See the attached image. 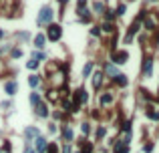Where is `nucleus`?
Returning <instances> with one entry per match:
<instances>
[{
	"instance_id": "8",
	"label": "nucleus",
	"mask_w": 159,
	"mask_h": 153,
	"mask_svg": "<svg viewBox=\"0 0 159 153\" xmlns=\"http://www.w3.org/2000/svg\"><path fill=\"white\" fill-rule=\"evenodd\" d=\"M44 43H46L44 34H36V38H34V47L36 48H44Z\"/></svg>"
},
{
	"instance_id": "1",
	"label": "nucleus",
	"mask_w": 159,
	"mask_h": 153,
	"mask_svg": "<svg viewBox=\"0 0 159 153\" xmlns=\"http://www.w3.org/2000/svg\"><path fill=\"white\" fill-rule=\"evenodd\" d=\"M50 20H53V8L50 6H44L39 14V24H48Z\"/></svg>"
},
{
	"instance_id": "22",
	"label": "nucleus",
	"mask_w": 159,
	"mask_h": 153,
	"mask_svg": "<svg viewBox=\"0 0 159 153\" xmlns=\"http://www.w3.org/2000/svg\"><path fill=\"white\" fill-rule=\"evenodd\" d=\"M26 67H28V69H36V67H39V61H28V62H26Z\"/></svg>"
},
{
	"instance_id": "13",
	"label": "nucleus",
	"mask_w": 159,
	"mask_h": 153,
	"mask_svg": "<svg viewBox=\"0 0 159 153\" xmlns=\"http://www.w3.org/2000/svg\"><path fill=\"white\" fill-rule=\"evenodd\" d=\"M101 81H103V75H101V73H97V75L93 76V87L99 89V87H101Z\"/></svg>"
},
{
	"instance_id": "10",
	"label": "nucleus",
	"mask_w": 159,
	"mask_h": 153,
	"mask_svg": "<svg viewBox=\"0 0 159 153\" xmlns=\"http://www.w3.org/2000/svg\"><path fill=\"white\" fill-rule=\"evenodd\" d=\"M36 115H39V117H46V115H48V107L40 103V105L36 107Z\"/></svg>"
},
{
	"instance_id": "28",
	"label": "nucleus",
	"mask_w": 159,
	"mask_h": 153,
	"mask_svg": "<svg viewBox=\"0 0 159 153\" xmlns=\"http://www.w3.org/2000/svg\"><path fill=\"white\" fill-rule=\"evenodd\" d=\"M103 30H107V32H111V30H113V24H109V22H107L105 26H103Z\"/></svg>"
},
{
	"instance_id": "29",
	"label": "nucleus",
	"mask_w": 159,
	"mask_h": 153,
	"mask_svg": "<svg viewBox=\"0 0 159 153\" xmlns=\"http://www.w3.org/2000/svg\"><path fill=\"white\" fill-rule=\"evenodd\" d=\"M151 149H153V143H147V145H145V151H147V153H149Z\"/></svg>"
},
{
	"instance_id": "9",
	"label": "nucleus",
	"mask_w": 159,
	"mask_h": 153,
	"mask_svg": "<svg viewBox=\"0 0 159 153\" xmlns=\"http://www.w3.org/2000/svg\"><path fill=\"white\" fill-rule=\"evenodd\" d=\"M115 153H127V141H117L115 143Z\"/></svg>"
},
{
	"instance_id": "31",
	"label": "nucleus",
	"mask_w": 159,
	"mask_h": 153,
	"mask_svg": "<svg viewBox=\"0 0 159 153\" xmlns=\"http://www.w3.org/2000/svg\"><path fill=\"white\" fill-rule=\"evenodd\" d=\"M58 2H61V4H65V2H68V0H58Z\"/></svg>"
},
{
	"instance_id": "4",
	"label": "nucleus",
	"mask_w": 159,
	"mask_h": 153,
	"mask_svg": "<svg viewBox=\"0 0 159 153\" xmlns=\"http://www.w3.org/2000/svg\"><path fill=\"white\" fill-rule=\"evenodd\" d=\"M4 91H6V95H14V93L18 91V85H16L14 81H8L4 85Z\"/></svg>"
},
{
	"instance_id": "24",
	"label": "nucleus",
	"mask_w": 159,
	"mask_h": 153,
	"mask_svg": "<svg viewBox=\"0 0 159 153\" xmlns=\"http://www.w3.org/2000/svg\"><path fill=\"white\" fill-rule=\"evenodd\" d=\"M93 8H95L97 12H103V4H101V2H95V4H93Z\"/></svg>"
},
{
	"instance_id": "18",
	"label": "nucleus",
	"mask_w": 159,
	"mask_h": 153,
	"mask_svg": "<svg viewBox=\"0 0 159 153\" xmlns=\"http://www.w3.org/2000/svg\"><path fill=\"white\" fill-rule=\"evenodd\" d=\"M63 135H65V139H67V141H72V131L68 129V127H67V129L63 131Z\"/></svg>"
},
{
	"instance_id": "15",
	"label": "nucleus",
	"mask_w": 159,
	"mask_h": 153,
	"mask_svg": "<svg viewBox=\"0 0 159 153\" xmlns=\"http://www.w3.org/2000/svg\"><path fill=\"white\" fill-rule=\"evenodd\" d=\"M111 101H113V97H111V95H109V93H105V95H103V97H101V105H103V107H105V105H109V103H111Z\"/></svg>"
},
{
	"instance_id": "27",
	"label": "nucleus",
	"mask_w": 159,
	"mask_h": 153,
	"mask_svg": "<svg viewBox=\"0 0 159 153\" xmlns=\"http://www.w3.org/2000/svg\"><path fill=\"white\" fill-rule=\"evenodd\" d=\"M48 97H50V99H53V101H57V99H58L57 91H50V93H48Z\"/></svg>"
},
{
	"instance_id": "17",
	"label": "nucleus",
	"mask_w": 159,
	"mask_h": 153,
	"mask_svg": "<svg viewBox=\"0 0 159 153\" xmlns=\"http://www.w3.org/2000/svg\"><path fill=\"white\" fill-rule=\"evenodd\" d=\"M91 71H93V62H87V65H85V71H83V75L89 76V75H91Z\"/></svg>"
},
{
	"instance_id": "16",
	"label": "nucleus",
	"mask_w": 159,
	"mask_h": 153,
	"mask_svg": "<svg viewBox=\"0 0 159 153\" xmlns=\"http://www.w3.org/2000/svg\"><path fill=\"white\" fill-rule=\"evenodd\" d=\"M39 83H40V76H36V75L28 76V85H30V87H36Z\"/></svg>"
},
{
	"instance_id": "6",
	"label": "nucleus",
	"mask_w": 159,
	"mask_h": 153,
	"mask_svg": "<svg viewBox=\"0 0 159 153\" xmlns=\"http://www.w3.org/2000/svg\"><path fill=\"white\" fill-rule=\"evenodd\" d=\"M151 69H153V61H151V58H145V62H143V75L145 76H151Z\"/></svg>"
},
{
	"instance_id": "3",
	"label": "nucleus",
	"mask_w": 159,
	"mask_h": 153,
	"mask_svg": "<svg viewBox=\"0 0 159 153\" xmlns=\"http://www.w3.org/2000/svg\"><path fill=\"white\" fill-rule=\"evenodd\" d=\"M113 62H115V65H123V62H127L129 61V54L125 53V50H119V53H113Z\"/></svg>"
},
{
	"instance_id": "19",
	"label": "nucleus",
	"mask_w": 159,
	"mask_h": 153,
	"mask_svg": "<svg viewBox=\"0 0 159 153\" xmlns=\"http://www.w3.org/2000/svg\"><path fill=\"white\" fill-rule=\"evenodd\" d=\"M115 14H117V12H113V10H107V12H105V16H107V20H109V22H111V20H115Z\"/></svg>"
},
{
	"instance_id": "20",
	"label": "nucleus",
	"mask_w": 159,
	"mask_h": 153,
	"mask_svg": "<svg viewBox=\"0 0 159 153\" xmlns=\"http://www.w3.org/2000/svg\"><path fill=\"white\" fill-rule=\"evenodd\" d=\"M10 54H12L14 58H20V57H22V50H20V48H12V53H10Z\"/></svg>"
},
{
	"instance_id": "5",
	"label": "nucleus",
	"mask_w": 159,
	"mask_h": 153,
	"mask_svg": "<svg viewBox=\"0 0 159 153\" xmlns=\"http://www.w3.org/2000/svg\"><path fill=\"white\" fill-rule=\"evenodd\" d=\"M46 149H48L46 141H44L43 137H36V153H44Z\"/></svg>"
},
{
	"instance_id": "21",
	"label": "nucleus",
	"mask_w": 159,
	"mask_h": 153,
	"mask_svg": "<svg viewBox=\"0 0 159 153\" xmlns=\"http://www.w3.org/2000/svg\"><path fill=\"white\" fill-rule=\"evenodd\" d=\"M147 115H149L151 119H159V113H155V111H153V107H149V111H147Z\"/></svg>"
},
{
	"instance_id": "26",
	"label": "nucleus",
	"mask_w": 159,
	"mask_h": 153,
	"mask_svg": "<svg viewBox=\"0 0 159 153\" xmlns=\"http://www.w3.org/2000/svg\"><path fill=\"white\" fill-rule=\"evenodd\" d=\"M81 129H83V133H89V131H91V127H89V123H83Z\"/></svg>"
},
{
	"instance_id": "2",
	"label": "nucleus",
	"mask_w": 159,
	"mask_h": 153,
	"mask_svg": "<svg viewBox=\"0 0 159 153\" xmlns=\"http://www.w3.org/2000/svg\"><path fill=\"white\" fill-rule=\"evenodd\" d=\"M46 32H48V38H50V40H58V38H61V26H57V24H48Z\"/></svg>"
},
{
	"instance_id": "23",
	"label": "nucleus",
	"mask_w": 159,
	"mask_h": 153,
	"mask_svg": "<svg viewBox=\"0 0 159 153\" xmlns=\"http://www.w3.org/2000/svg\"><path fill=\"white\" fill-rule=\"evenodd\" d=\"M97 137H99V139L105 137V127H99V131H97Z\"/></svg>"
},
{
	"instance_id": "7",
	"label": "nucleus",
	"mask_w": 159,
	"mask_h": 153,
	"mask_svg": "<svg viewBox=\"0 0 159 153\" xmlns=\"http://www.w3.org/2000/svg\"><path fill=\"white\" fill-rule=\"evenodd\" d=\"M24 135H26V139H36V137H40L36 127H28V129L24 131Z\"/></svg>"
},
{
	"instance_id": "32",
	"label": "nucleus",
	"mask_w": 159,
	"mask_h": 153,
	"mask_svg": "<svg viewBox=\"0 0 159 153\" xmlns=\"http://www.w3.org/2000/svg\"><path fill=\"white\" fill-rule=\"evenodd\" d=\"M2 34H4V32H2V30H0V38H2Z\"/></svg>"
},
{
	"instance_id": "14",
	"label": "nucleus",
	"mask_w": 159,
	"mask_h": 153,
	"mask_svg": "<svg viewBox=\"0 0 159 153\" xmlns=\"http://www.w3.org/2000/svg\"><path fill=\"white\" fill-rule=\"evenodd\" d=\"M30 103H32L34 107L40 105V95H39V93H32V95H30Z\"/></svg>"
},
{
	"instance_id": "11",
	"label": "nucleus",
	"mask_w": 159,
	"mask_h": 153,
	"mask_svg": "<svg viewBox=\"0 0 159 153\" xmlns=\"http://www.w3.org/2000/svg\"><path fill=\"white\" fill-rule=\"evenodd\" d=\"M105 73H107L109 76H111V79H115V76L119 75V73H117V69L113 67V65H107V67H105Z\"/></svg>"
},
{
	"instance_id": "12",
	"label": "nucleus",
	"mask_w": 159,
	"mask_h": 153,
	"mask_svg": "<svg viewBox=\"0 0 159 153\" xmlns=\"http://www.w3.org/2000/svg\"><path fill=\"white\" fill-rule=\"evenodd\" d=\"M115 83H117L119 87H125L129 81H127V76H125V75H117V76H115Z\"/></svg>"
},
{
	"instance_id": "25",
	"label": "nucleus",
	"mask_w": 159,
	"mask_h": 153,
	"mask_svg": "<svg viewBox=\"0 0 159 153\" xmlns=\"http://www.w3.org/2000/svg\"><path fill=\"white\" fill-rule=\"evenodd\" d=\"M125 12H127V6H125V4H121L119 10H117V14H125Z\"/></svg>"
},
{
	"instance_id": "30",
	"label": "nucleus",
	"mask_w": 159,
	"mask_h": 153,
	"mask_svg": "<svg viewBox=\"0 0 159 153\" xmlns=\"http://www.w3.org/2000/svg\"><path fill=\"white\" fill-rule=\"evenodd\" d=\"M24 153H36V151H34V149H30V147H26V149H24Z\"/></svg>"
}]
</instances>
